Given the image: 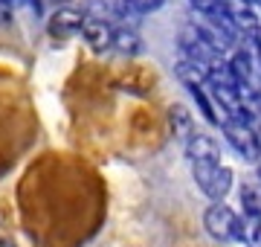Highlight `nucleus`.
I'll list each match as a JSON object with an SVG mask.
<instances>
[{
	"label": "nucleus",
	"instance_id": "8",
	"mask_svg": "<svg viewBox=\"0 0 261 247\" xmlns=\"http://www.w3.org/2000/svg\"><path fill=\"white\" fill-rule=\"evenodd\" d=\"M241 209L244 218L261 221V183H244L241 186Z\"/></svg>",
	"mask_w": 261,
	"mask_h": 247
},
{
	"label": "nucleus",
	"instance_id": "12",
	"mask_svg": "<svg viewBox=\"0 0 261 247\" xmlns=\"http://www.w3.org/2000/svg\"><path fill=\"white\" fill-rule=\"evenodd\" d=\"M27 3L35 9V15H41V0H27Z\"/></svg>",
	"mask_w": 261,
	"mask_h": 247
},
{
	"label": "nucleus",
	"instance_id": "13",
	"mask_svg": "<svg viewBox=\"0 0 261 247\" xmlns=\"http://www.w3.org/2000/svg\"><path fill=\"white\" fill-rule=\"evenodd\" d=\"M244 3H250V6H255V0H244Z\"/></svg>",
	"mask_w": 261,
	"mask_h": 247
},
{
	"label": "nucleus",
	"instance_id": "1",
	"mask_svg": "<svg viewBox=\"0 0 261 247\" xmlns=\"http://www.w3.org/2000/svg\"><path fill=\"white\" fill-rule=\"evenodd\" d=\"M224 154H212V157H192L189 166H192V178H195L197 189L203 192L212 204H224L226 195L232 192L235 175L232 169L221 160Z\"/></svg>",
	"mask_w": 261,
	"mask_h": 247
},
{
	"label": "nucleus",
	"instance_id": "4",
	"mask_svg": "<svg viewBox=\"0 0 261 247\" xmlns=\"http://www.w3.org/2000/svg\"><path fill=\"white\" fill-rule=\"evenodd\" d=\"M116 23L108 18H93V15H84V27H82V38L87 41V47L93 53H108L113 47L116 38Z\"/></svg>",
	"mask_w": 261,
	"mask_h": 247
},
{
	"label": "nucleus",
	"instance_id": "11",
	"mask_svg": "<svg viewBox=\"0 0 261 247\" xmlns=\"http://www.w3.org/2000/svg\"><path fill=\"white\" fill-rule=\"evenodd\" d=\"M252 50H255V56L261 58V27L252 32Z\"/></svg>",
	"mask_w": 261,
	"mask_h": 247
},
{
	"label": "nucleus",
	"instance_id": "2",
	"mask_svg": "<svg viewBox=\"0 0 261 247\" xmlns=\"http://www.w3.org/2000/svg\"><path fill=\"white\" fill-rule=\"evenodd\" d=\"M203 230L221 244H241L244 218L226 204H209L203 212Z\"/></svg>",
	"mask_w": 261,
	"mask_h": 247
},
{
	"label": "nucleus",
	"instance_id": "3",
	"mask_svg": "<svg viewBox=\"0 0 261 247\" xmlns=\"http://www.w3.org/2000/svg\"><path fill=\"white\" fill-rule=\"evenodd\" d=\"M218 128H221V134H224L226 145H229V149H232L241 160L255 163L261 157V137L255 134V128H252V125L235 122V119H224Z\"/></svg>",
	"mask_w": 261,
	"mask_h": 247
},
{
	"label": "nucleus",
	"instance_id": "9",
	"mask_svg": "<svg viewBox=\"0 0 261 247\" xmlns=\"http://www.w3.org/2000/svg\"><path fill=\"white\" fill-rule=\"evenodd\" d=\"M122 3H125V9H128L134 18L140 20V18H145V15H154L157 9H163L166 0H122Z\"/></svg>",
	"mask_w": 261,
	"mask_h": 247
},
{
	"label": "nucleus",
	"instance_id": "10",
	"mask_svg": "<svg viewBox=\"0 0 261 247\" xmlns=\"http://www.w3.org/2000/svg\"><path fill=\"white\" fill-rule=\"evenodd\" d=\"M244 247H261V221L244 218Z\"/></svg>",
	"mask_w": 261,
	"mask_h": 247
},
{
	"label": "nucleus",
	"instance_id": "14",
	"mask_svg": "<svg viewBox=\"0 0 261 247\" xmlns=\"http://www.w3.org/2000/svg\"><path fill=\"white\" fill-rule=\"evenodd\" d=\"M255 6H258V9H261V0H255Z\"/></svg>",
	"mask_w": 261,
	"mask_h": 247
},
{
	"label": "nucleus",
	"instance_id": "5",
	"mask_svg": "<svg viewBox=\"0 0 261 247\" xmlns=\"http://www.w3.org/2000/svg\"><path fill=\"white\" fill-rule=\"evenodd\" d=\"M82 27H84V12L75 9V6H61V9H56L47 20V32L58 41L82 35Z\"/></svg>",
	"mask_w": 261,
	"mask_h": 247
},
{
	"label": "nucleus",
	"instance_id": "6",
	"mask_svg": "<svg viewBox=\"0 0 261 247\" xmlns=\"http://www.w3.org/2000/svg\"><path fill=\"white\" fill-rule=\"evenodd\" d=\"M189 96H192V102L197 105V114L206 119V125H212V128H218L221 125V116H218V111H215L212 99H209V93H206L203 85H186Z\"/></svg>",
	"mask_w": 261,
	"mask_h": 247
},
{
	"label": "nucleus",
	"instance_id": "7",
	"mask_svg": "<svg viewBox=\"0 0 261 247\" xmlns=\"http://www.w3.org/2000/svg\"><path fill=\"white\" fill-rule=\"evenodd\" d=\"M111 50H113V53H119V56H137V53L142 50L137 29L119 27V29H116V38H113V47Z\"/></svg>",
	"mask_w": 261,
	"mask_h": 247
}]
</instances>
